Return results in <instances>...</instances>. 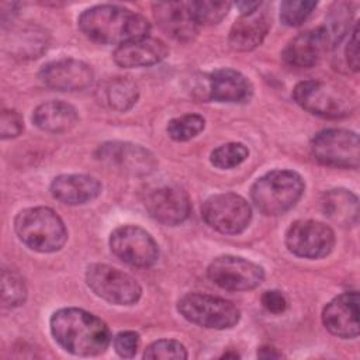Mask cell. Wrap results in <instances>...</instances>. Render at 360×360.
I'll return each instance as SVG.
<instances>
[{"instance_id": "1", "label": "cell", "mask_w": 360, "mask_h": 360, "mask_svg": "<svg viewBox=\"0 0 360 360\" xmlns=\"http://www.w3.org/2000/svg\"><path fill=\"white\" fill-rule=\"evenodd\" d=\"M53 339L76 356H97L110 342L111 333L105 322L80 308H62L51 316Z\"/></svg>"}, {"instance_id": "2", "label": "cell", "mask_w": 360, "mask_h": 360, "mask_svg": "<svg viewBox=\"0 0 360 360\" xmlns=\"http://www.w3.org/2000/svg\"><path fill=\"white\" fill-rule=\"evenodd\" d=\"M79 28L94 42L120 46L148 37L150 24L142 14L129 8L115 4H100L80 14Z\"/></svg>"}, {"instance_id": "3", "label": "cell", "mask_w": 360, "mask_h": 360, "mask_svg": "<svg viewBox=\"0 0 360 360\" xmlns=\"http://www.w3.org/2000/svg\"><path fill=\"white\" fill-rule=\"evenodd\" d=\"M292 97L304 110L323 118H343L357 107L354 91L332 80L300 82L292 90Z\"/></svg>"}, {"instance_id": "4", "label": "cell", "mask_w": 360, "mask_h": 360, "mask_svg": "<svg viewBox=\"0 0 360 360\" xmlns=\"http://www.w3.org/2000/svg\"><path fill=\"white\" fill-rule=\"evenodd\" d=\"M14 229L25 246L41 253L59 250L68 239L63 221L48 207H31L20 211L14 219Z\"/></svg>"}, {"instance_id": "5", "label": "cell", "mask_w": 360, "mask_h": 360, "mask_svg": "<svg viewBox=\"0 0 360 360\" xmlns=\"http://www.w3.org/2000/svg\"><path fill=\"white\" fill-rule=\"evenodd\" d=\"M304 188V180L297 172L271 170L253 183L250 197L264 215H280L298 202Z\"/></svg>"}, {"instance_id": "6", "label": "cell", "mask_w": 360, "mask_h": 360, "mask_svg": "<svg viewBox=\"0 0 360 360\" xmlns=\"http://www.w3.org/2000/svg\"><path fill=\"white\" fill-rule=\"evenodd\" d=\"M179 312L190 322L208 329H228L239 322V309L219 297L190 292L180 298Z\"/></svg>"}, {"instance_id": "7", "label": "cell", "mask_w": 360, "mask_h": 360, "mask_svg": "<svg viewBox=\"0 0 360 360\" xmlns=\"http://www.w3.org/2000/svg\"><path fill=\"white\" fill-rule=\"evenodd\" d=\"M311 150L325 166L357 169L360 163L359 135L349 129L330 128L318 132L311 142Z\"/></svg>"}, {"instance_id": "8", "label": "cell", "mask_w": 360, "mask_h": 360, "mask_svg": "<svg viewBox=\"0 0 360 360\" xmlns=\"http://www.w3.org/2000/svg\"><path fill=\"white\" fill-rule=\"evenodd\" d=\"M86 281L97 297L115 305H132L142 295V288L132 276L108 264L89 266Z\"/></svg>"}, {"instance_id": "9", "label": "cell", "mask_w": 360, "mask_h": 360, "mask_svg": "<svg viewBox=\"0 0 360 360\" xmlns=\"http://www.w3.org/2000/svg\"><path fill=\"white\" fill-rule=\"evenodd\" d=\"M201 215L215 231L236 235L249 226L252 210L243 197L235 193H222L211 195L204 201Z\"/></svg>"}, {"instance_id": "10", "label": "cell", "mask_w": 360, "mask_h": 360, "mask_svg": "<svg viewBox=\"0 0 360 360\" xmlns=\"http://www.w3.org/2000/svg\"><path fill=\"white\" fill-rule=\"evenodd\" d=\"M110 248L120 260L136 269L150 267L159 259L158 243L150 233L136 225H122L114 229Z\"/></svg>"}, {"instance_id": "11", "label": "cell", "mask_w": 360, "mask_h": 360, "mask_svg": "<svg viewBox=\"0 0 360 360\" xmlns=\"http://www.w3.org/2000/svg\"><path fill=\"white\" fill-rule=\"evenodd\" d=\"M208 278L228 291H248L262 284L264 270L255 262L238 256H219L207 270Z\"/></svg>"}, {"instance_id": "12", "label": "cell", "mask_w": 360, "mask_h": 360, "mask_svg": "<svg viewBox=\"0 0 360 360\" xmlns=\"http://www.w3.org/2000/svg\"><path fill=\"white\" fill-rule=\"evenodd\" d=\"M285 245L291 253L305 259H321L335 245L332 228L323 222L305 219L291 224L285 233Z\"/></svg>"}, {"instance_id": "13", "label": "cell", "mask_w": 360, "mask_h": 360, "mask_svg": "<svg viewBox=\"0 0 360 360\" xmlns=\"http://www.w3.org/2000/svg\"><path fill=\"white\" fill-rule=\"evenodd\" d=\"M96 156L98 160L132 176H148L158 166L152 152L129 142L114 141L103 143Z\"/></svg>"}, {"instance_id": "14", "label": "cell", "mask_w": 360, "mask_h": 360, "mask_svg": "<svg viewBox=\"0 0 360 360\" xmlns=\"http://www.w3.org/2000/svg\"><path fill=\"white\" fill-rule=\"evenodd\" d=\"M41 82L58 91H82L87 89L94 73L90 65L83 60L65 58L46 63L39 72Z\"/></svg>"}, {"instance_id": "15", "label": "cell", "mask_w": 360, "mask_h": 360, "mask_svg": "<svg viewBox=\"0 0 360 360\" xmlns=\"http://www.w3.org/2000/svg\"><path fill=\"white\" fill-rule=\"evenodd\" d=\"M145 207L153 219L167 226L184 222L190 214L187 193L173 184L150 190L146 194Z\"/></svg>"}, {"instance_id": "16", "label": "cell", "mask_w": 360, "mask_h": 360, "mask_svg": "<svg viewBox=\"0 0 360 360\" xmlns=\"http://www.w3.org/2000/svg\"><path fill=\"white\" fill-rule=\"evenodd\" d=\"M359 292L347 291L335 297L323 309L325 328L335 336L352 339L359 335Z\"/></svg>"}, {"instance_id": "17", "label": "cell", "mask_w": 360, "mask_h": 360, "mask_svg": "<svg viewBox=\"0 0 360 360\" xmlns=\"http://www.w3.org/2000/svg\"><path fill=\"white\" fill-rule=\"evenodd\" d=\"M153 15L160 28L177 41H190L198 32L190 1H159L153 3Z\"/></svg>"}, {"instance_id": "18", "label": "cell", "mask_w": 360, "mask_h": 360, "mask_svg": "<svg viewBox=\"0 0 360 360\" xmlns=\"http://www.w3.org/2000/svg\"><path fill=\"white\" fill-rule=\"evenodd\" d=\"M329 46L325 28L318 27L292 38L283 51V59L292 68H311L319 62Z\"/></svg>"}, {"instance_id": "19", "label": "cell", "mask_w": 360, "mask_h": 360, "mask_svg": "<svg viewBox=\"0 0 360 360\" xmlns=\"http://www.w3.org/2000/svg\"><path fill=\"white\" fill-rule=\"evenodd\" d=\"M208 98L219 103H246L253 87L249 79L238 70L222 68L214 70L207 79Z\"/></svg>"}, {"instance_id": "20", "label": "cell", "mask_w": 360, "mask_h": 360, "mask_svg": "<svg viewBox=\"0 0 360 360\" xmlns=\"http://www.w3.org/2000/svg\"><path fill=\"white\" fill-rule=\"evenodd\" d=\"M169 53L166 44L158 38L145 37L122 44L114 51V62L121 68L152 66L163 60Z\"/></svg>"}, {"instance_id": "21", "label": "cell", "mask_w": 360, "mask_h": 360, "mask_svg": "<svg viewBox=\"0 0 360 360\" xmlns=\"http://www.w3.org/2000/svg\"><path fill=\"white\" fill-rule=\"evenodd\" d=\"M101 183L87 174H60L51 183V194L68 205H80L101 194Z\"/></svg>"}, {"instance_id": "22", "label": "cell", "mask_w": 360, "mask_h": 360, "mask_svg": "<svg viewBox=\"0 0 360 360\" xmlns=\"http://www.w3.org/2000/svg\"><path fill=\"white\" fill-rule=\"evenodd\" d=\"M262 7V6H260ZM260 7L252 13L240 14L229 31V45L235 51H252L259 46L270 28V18Z\"/></svg>"}, {"instance_id": "23", "label": "cell", "mask_w": 360, "mask_h": 360, "mask_svg": "<svg viewBox=\"0 0 360 360\" xmlns=\"http://www.w3.org/2000/svg\"><path fill=\"white\" fill-rule=\"evenodd\" d=\"M32 121L42 131L62 134L70 131L77 124L79 115L73 105L65 101L52 100L35 108Z\"/></svg>"}, {"instance_id": "24", "label": "cell", "mask_w": 360, "mask_h": 360, "mask_svg": "<svg viewBox=\"0 0 360 360\" xmlns=\"http://www.w3.org/2000/svg\"><path fill=\"white\" fill-rule=\"evenodd\" d=\"M321 205L325 217L339 226H354L359 221V200L350 190L333 188L326 191Z\"/></svg>"}, {"instance_id": "25", "label": "cell", "mask_w": 360, "mask_h": 360, "mask_svg": "<svg viewBox=\"0 0 360 360\" xmlns=\"http://www.w3.org/2000/svg\"><path fill=\"white\" fill-rule=\"evenodd\" d=\"M100 101L111 110L124 112L135 105L139 97V89L128 77H112L105 80L98 90Z\"/></svg>"}, {"instance_id": "26", "label": "cell", "mask_w": 360, "mask_h": 360, "mask_svg": "<svg viewBox=\"0 0 360 360\" xmlns=\"http://www.w3.org/2000/svg\"><path fill=\"white\" fill-rule=\"evenodd\" d=\"M7 46L18 58H38L48 48V34L37 25L20 27L13 31Z\"/></svg>"}, {"instance_id": "27", "label": "cell", "mask_w": 360, "mask_h": 360, "mask_svg": "<svg viewBox=\"0 0 360 360\" xmlns=\"http://www.w3.org/2000/svg\"><path fill=\"white\" fill-rule=\"evenodd\" d=\"M352 15L353 13L349 3L340 1L332 6L326 20V27H323L328 34L330 46H336L338 44H340L342 39L349 34Z\"/></svg>"}, {"instance_id": "28", "label": "cell", "mask_w": 360, "mask_h": 360, "mask_svg": "<svg viewBox=\"0 0 360 360\" xmlns=\"http://www.w3.org/2000/svg\"><path fill=\"white\" fill-rule=\"evenodd\" d=\"M205 127V120L198 114H184L173 118L167 124V135L177 142L188 141L197 136Z\"/></svg>"}, {"instance_id": "29", "label": "cell", "mask_w": 360, "mask_h": 360, "mask_svg": "<svg viewBox=\"0 0 360 360\" xmlns=\"http://www.w3.org/2000/svg\"><path fill=\"white\" fill-rule=\"evenodd\" d=\"M229 1H212V0H200V1H190V8L191 13L195 18V21L200 24L205 25H212L221 22L229 8H231Z\"/></svg>"}, {"instance_id": "30", "label": "cell", "mask_w": 360, "mask_h": 360, "mask_svg": "<svg viewBox=\"0 0 360 360\" xmlns=\"http://www.w3.org/2000/svg\"><path fill=\"white\" fill-rule=\"evenodd\" d=\"M249 156V149L239 142H229L211 152V163L222 170L233 169L243 163Z\"/></svg>"}, {"instance_id": "31", "label": "cell", "mask_w": 360, "mask_h": 360, "mask_svg": "<svg viewBox=\"0 0 360 360\" xmlns=\"http://www.w3.org/2000/svg\"><path fill=\"white\" fill-rule=\"evenodd\" d=\"M1 297L6 307L21 305L27 298V287L20 274L4 269L1 273Z\"/></svg>"}, {"instance_id": "32", "label": "cell", "mask_w": 360, "mask_h": 360, "mask_svg": "<svg viewBox=\"0 0 360 360\" xmlns=\"http://www.w3.org/2000/svg\"><path fill=\"white\" fill-rule=\"evenodd\" d=\"M318 3L311 0H285L280 6V20L288 27H298L304 24Z\"/></svg>"}, {"instance_id": "33", "label": "cell", "mask_w": 360, "mask_h": 360, "mask_svg": "<svg viewBox=\"0 0 360 360\" xmlns=\"http://www.w3.org/2000/svg\"><path fill=\"white\" fill-rule=\"evenodd\" d=\"M145 359H176L183 360L187 359V350L186 347L177 342L170 339H162L150 343L143 353Z\"/></svg>"}, {"instance_id": "34", "label": "cell", "mask_w": 360, "mask_h": 360, "mask_svg": "<svg viewBox=\"0 0 360 360\" xmlns=\"http://www.w3.org/2000/svg\"><path fill=\"white\" fill-rule=\"evenodd\" d=\"M139 347V335L134 330H124L115 335L114 349L121 357H134Z\"/></svg>"}, {"instance_id": "35", "label": "cell", "mask_w": 360, "mask_h": 360, "mask_svg": "<svg viewBox=\"0 0 360 360\" xmlns=\"http://www.w3.org/2000/svg\"><path fill=\"white\" fill-rule=\"evenodd\" d=\"M24 129L22 118L18 112L4 110L0 117V136L1 139H10L18 136Z\"/></svg>"}, {"instance_id": "36", "label": "cell", "mask_w": 360, "mask_h": 360, "mask_svg": "<svg viewBox=\"0 0 360 360\" xmlns=\"http://www.w3.org/2000/svg\"><path fill=\"white\" fill-rule=\"evenodd\" d=\"M345 53V62L347 68L353 72L359 70V25L354 24L353 31L345 45L343 49Z\"/></svg>"}, {"instance_id": "37", "label": "cell", "mask_w": 360, "mask_h": 360, "mask_svg": "<svg viewBox=\"0 0 360 360\" xmlns=\"http://www.w3.org/2000/svg\"><path fill=\"white\" fill-rule=\"evenodd\" d=\"M263 307L271 314H281L287 308V300L281 291L269 290L262 295Z\"/></svg>"}, {"instance_id": "38", "label": "cell", "mask_w": 360, "mask_h": 360, "mask_svg": "<svg viewBox=\"0 0 360 360\" xmlns=\"http://www.w3.org/2000/svg\"><path fill=\"white\" fill-rule=\"evenodd\" d=\"M262 6L260 1H238L236 7L239 8L240 14H246V13H252L255 10H257Z\"/></svg>"}, {"instance_id": "39", "label": "cell", "mask_w": 360, "mask_h": 360, "mask_svg": "<svg viewBox=\"0 0 360 360\" xmlns=\"http://www.w3.org/2000/svg\"><path fill=\"white\" fill-rule=\"evenodd\" d=\"M257 356L259 357H263V359H278L281 357V353L277 352V349L274 347H270V346H264V347H260V350L257 352Z\"/></svg>"}]
</instances>
